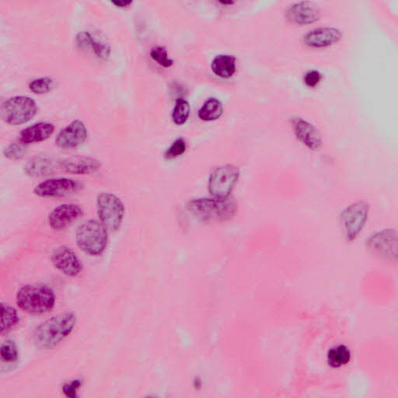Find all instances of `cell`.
<instances>
[{
    "label": "cell",
    "instance_id": "1",
    "mask_svg": "<svg viewBox=\"0 0 398 398\" xmlns=\"http://www.w3.org/2000/svg\"><path fill=\"white\" fill-rule=\"evenodd\" d=\"M187 209L204 222H225L237 215L238 205L234 198H201L191 200Z\"/></svg>",
    "mask_w": 398,
    "mask_h": 398
},
{
    "label": "cell",
    "instance_id": "2",
    "mask_svg": "<svg viewBox=\"0 0 398 398\" xmlns=\"http://www.w3.org/2000/svg\"><path fill=\"white\" fill-rule=\"evenodd\" d=\"M76 323L74 313H64L47 320L34 331L33 337L36 346L41 349L56 347L72 333Z\"/></svg>",
    "mask_w": 398,
    "mask_h": 398
},
{
    "label": "cell",
    "instance_id": "3",
    "mask_svg": "<svg viewBox=\"0 0 398 398\" xmlns=\"http://www.w3.org/2000/svg\"><path fill=\"white\" fill-rule=\"evenodd\" d=\"M16 301L23 312L32 315H42L54 308L56 295L52 289L47 286L29 284L18 291Z\"/></svg>",
    "mask_w": 398,
    "mask_h": 398
},
{
    "label": "cell",
    "instance_id": "4",
    "mask_svg": "<svg viewBox=\"0 0 398 398\" xmlns=\"http://www.w3.org/2000/svg\"><path fill=\"white\" fill-rule=\"evenodd\" d=\"M107 240V229L99 221L87 220L77 228L76 244L81 251L90 256L103 254Z\"/></svg>",
    "mask_w": 398,
    "mask_h": 398
},
{
    "label": "cell",
    "instance_id": "5",
    "mask_svg": "<svg viewBox=\"0 0 398 398\" xmlns=\"http://www.w3.org/2000/svg\"><path fill=\"white\" fill-rule=\"evenodd\" d=\"M38 106L29 96H16L3 102L1 117L10 125H21L31 121L37 114Z\"/></svg>",
    "mask_w": 398,
    "mask_h": 398
},
{
    "label": "cell",
    "instance_id": "6",
    "mask_svg": "<svg viewBox=\"0 0 398 398\" xmlns=\"http://www.w3.org/2000/svg\"><path fill=\"white\" fill-rule=\"evenodd\" d=\"M96 211L100 222L107 231L119 230L124 220L125 206L118 196L112 193H101L96 198Z\"/></svg>",
    "mask_w": 398,
    "mask_h": 398
},
{
    "label": "cell",
    "instance_id": "7",
    "mask_svg": "<svg viewBox=\"0 0 398 398\" xmlns=\"http://www.w3.org/2000/svg\"><path fill=\"white\" fill-rule=\"evenodd\" d=\"M370 213L369 204L359 201L344 209L340 216L342 230L348 242H353L364 230Z\"/></svg>",
    "mask_w": 398,
    "mask_h": 398
},
{
    "label": "cell",
    "instance_id": "8",
    "mask_svg": "<svg viewBox=\"0 0 398 398\" xmlns=\"http://www.w3.org/2000/svg\"><path fill=\"white\" fill-rule=\"evenodd\" d=\"M239 168L231 165L216 167L211 173L208 189L211 196L219 198L231 197L240 178Z\"/></svg>",
    "mask_w": 398,
    "mask_h": 398
},
{
    "label": "cell",
    "instance_id": "9",
    "mask_svg": "<svg viewBox=\"0 0 398 398\" xmlns=\"http://www.w3.org/2000/svg\"><path fill=\"white\" fill-rule=\"evenodd\" d=\"M366 247L373 254L388 261H396L397 257V234L388 229L371 235L366 240Z\"/></svg>",
    "mask_w": 398,
    "mask_h": 398
},
{
    "label": "cell",
    "instance_id": "10",
    "mask_svg": "<svg viewBox=\"0 0 398 398\" xmlns=\"http://www.w3.org/2000/svg\"><path fill=\"white\" fill-rule=\"evenodd\" d=\"M81 189V185L70 178L48 179L36 185L34 193L36 196L45 198H56L69 196Z\"/></svg>",
    "mask_w": 398,
    "mask_h": 398
},
{
    "label": "cell",
    "instance_id": "11",
    "mask_svg": "<svg viewBox=\"0 0 398 398\" xmlns=\"http://www.w3.org/2000/svg\"><path fill=\"white\" fill-rule=\"evenodd\" d=\"M87 129L81 120H74L59 132L56 138V146L63 150L79 148L87 140Z\"/></svg>",
    "mask_w": 398,
    "mask_h": 398
},
{
    "label": "cell",
    "instance_id": "12",
    "mask_svg": "<svg viewBox=\"0 0 398 398\" xmlns=\"http://www.w3.org/2000/svg\"><path fill=\"white\" fill-rule=\"evenodd\" d=\"M83 213V209L75 203H64L54 209L48 216V225L54 231H62L76 222Z\"/></svg>",
    "mask_w": 398,
    "mask_h": 398
},
{
    "label": "cell",
    "instance_id": "13",
    "mask_svg": "<svg viewBox=\"0 0 398 398\" xmlns=\"http://www.w3.org/2000/svg\"><path fill=\"white\" fill-rule=\"evenodd\" d=\"M51 259L54 267L65 275L76 277L83 270V265L79 258L69 247H57L52 252Z\"/></svg>",
    "mask_w": 398,
    "mask_h": 398
},
{
    "label": "cell",
    "instance_id": "14",
    "mask_svg": "<svg viewBox=\"0 0 398 398\" xmlns=\"http://www.w3.org/2000/svg\"><path fill=\"white\" fill-rule=\"evenodd\" d=\"M291 125L295 138L304 147L310 150H317L321 148L322 135L311 123L297 117L292 119Z\"/></svg>",
    "mask_w": 398,
    "mask_h": 398
},
{
    "label": "cell",
    "instance_id": "15",
    "mask_svg": "<svg viewBox=\"0 0 398 398\" xmlns=\"http://www.w3.org/2000/svg\"><path fill=\"white\" fill-rule=\"evenodd\" d=\"M99 160L89 156H76L59 160V171L76 176H87L101 168Z\"/></svg>",
    "mask_w": 398,
    "mask_h": 398
},
{
    "label": "cell",
    "instance_id": "16",
    "mask_svg": "<svg viewBox=\"0 0 398 398\" xmlns=\"http://www.w3.org/2000/svg\"><path fill=\"white\" fill-rule=\"evenodd\" d=\"M24 171L30 177L39 178L52 176L59 171V160L48 155H37L30 159Z\"/></svg>",
    "mask_w": 398,
    "mask_h": 398
},
{
    "label": "cell",
    "instance_id": "17",
    "mask_svg": "<svg viewBox=\"0 0 398 398\" xmlns=\"http://www.w3.org/2000/svg\"><path fill=\"white\" fill-rule=\"evenodd\" d=\"M341 37V32L336 28H317L306 34L304 43L311 48H325L334 45Z\"/></svg>",
    "mask_w": 398,
    "mask_h": 398
},
{
    "label": "cell",
    "instance_id": "18",
    "mask_svg": "<svg viewBox=\"0 0 398 398\" xmlns=\"http://www.w3.org/2000/svg\"><path fill=\"white\" fill-rule=\"evenodd\" d=\"M55 132V125L50 123H39L22 130L19 142L23 145L39 143L50 138Z\"/></svg>",
    "mask_w": 398,
    "mask_h": 398
},
{
    "label": "cell",
    "instance_id": "19",
    "mask_svg": "<svg viewBox=\"0 0 398 398\" xmlns=\"http://www.w3.org/2000/svg\"><path fill=\"white\" fill-rule=\"evenodd\" d=\"M320 17V11L310 3H299L292 6L287 11L289 21L297 24H309L315 22Z\"/></svg>",
    "mask_w": 398,
    "mask_h": 398
},
{
    "label": "cell",
    "instance_id": "20",
    "mask_svg": "<svg viewBox=\"0 0 398 398\" xmlns=\"http://www.w3.org/2000/svg\"><path fill=\"white\" fill-rule=\"evenodd\" d=\"M77 45L83 50H87L94 54L101 59H106L111 54V47L104 42L95 39L87 32H82L77 34L76 37Z\"/></svg>",
    "mask_w": 398,
    "mask_h": 398
},
{
    "label": "cell",
    "instance_id": "21",
    "mask_svg": "<svg viewBox=\"0 0 398 398\" xmlns=\"http://www.w3.org/2000/svg\"><path fill=\"white\" fill-rule=\"evenodd\" d=\"M212 70L216 76L230 78L236 72V59L233 56H217L212 63Z\"/></svg>",
    "mask_w": 398,
    "mask_h": 398
},
{
    "label": "cell",
    "instance_id": "22",
    "mask_svg": "<svg viewBox=\"0 0 398 398\" xmlns=\"http://www.w3.org/2000/svg\"><path fill=\"white\" fill-rule=\"evenodd\" d=\"M351 351L345 345L331 348L327 357L328 364L333 369H339V368L346 366L351 361Z\"/></svg>",
    "mask_w": 398,
    "mask_h": 398
},
{
    "label": "cell",
    "instance_id": "23",
    "mask_svg": "<svg viewBox=\"0 0 398 398\" xmlns=\"http://www.w3.org/2000/svg\"><path fill=\"white\" fill-rule=\"evenodd\" d=\"M223 112V106L218 99L209 98L198 112V117L205 122H213L219 119Z\"/></svg>",
    "mask_w": 398,
    "mask_h": 398
},
{
    "label": "cell",
    "instance_id": "24",
    "mask_svg": "<svg viewBox=\"0 0 398 398\" xmlns=\"http://www.w3.org/2000/svg\"><path fill=\"white\" fill-rule=\"evenodd\" d=\"M19 322V317L14 307L9 304H1V335L10 333Z\"/></svg>",
    "mask_w": 398,
    "mask_h": 398
},
{
    "label": "cell",
    "instance_id": "25",
    "mask_svg": "<svg viewBox=\"0 0 398 398\" xmlns=\"http://www.w3.org/2000/svg\"><path fill=\"white\" fill-rule=\"evenodd\" d=\"M190 112L191 107L189 102L182 98L178 99L172 112L173 123L177 125L185 124L189 118Z\"/></svg>",
    "mask_w": 398,
    "mask_h": 398
},
{
    "label": "cell",
    "instance_id": "26",
    "mask_svg": "<svg viewBox=\"0 0 398 398\" xmlns=\"http://www.w3.org/2000/svg\"><path fill=\"white\" fill-rule=\"evenodd\" d=\"M53 88V81L50 77H41L32 81L29 84V89L35 94H45Z\"/></svg>",
    "mask_w": 398,
    "mask_h": 398
},
{
    "label": "cell",
    "instance_id": "27",
    "mask_svg": "<svg viewBox=\"0 0 398 398\" xmlns=\"http://www.w3.org/2000/svg\"><path fill=\"white\" fill-rule=\"evenodd\" d=\"M28 153L26 145L21 143H13L4 149V156L6 158L11 160H21Z\"/></svg>",
    "mask_w": 398,
    "mask_h": 398
},
{
    "label": "cell",
    "instance_id": "28",
    "mask_svg": "<svg viewBox=\"0 0 398 398\" xmlns=\"http://www.w3.org/2000/svg\"><path fill=\"white\" fill-rule=\"evenodd\" d=\"M150 56L158 63L160 65L165 68L171 67L173 65L174 61L168 57V52L165 47L155 46L150 51Z\"/></svg>",
    "mask_w": 398,
    "mask_h": 398
},
{
    "label": "cell",
    "instance_id": "29",
    "mask_svg": "<svg viewBox=\"0 0 398 398\" xmlns=\"http://www.w3.org/2000/svg\"><path fill=\"white\" fill-rule=\"evenodd\" d=\"M0 355H1V359L5 363H14L18 359V351L14 342L7 341L2 344Z\"/></svg>",
    "mask_w": 398,
    "mask_h": 398
},
{
    "label": "cell",
    "instance_id": "30",
    "mask_svg": "<svg viewBox=\"0 0 398 398\" xmlns=\"http://www.w3.org/2000/svg\"><path fill=\"white\" fill-rule=\"evenodd\" d=\"M186 149L187 143L185 140L182 138H179L167 149L165 154V158L166 160L176 159L178 158V156L184 154Z\"/></svg>",
    "mask_w": 398,
    "mask_h": 398
},
{
    "label": "cell",
    "instance_id": "31",
    "mask_svg": "<svg viewBox=\"0 0 398 398\" xmlns=\"http://www.w3.org/2000/svg\"><path fill=\"white\" fill-rule=\"evenodd\" d=\"M322 80L321 72L317 70H310L306 72L304 77V83L306 86L315 88Z\"/></svg>",
    "mask_w": 398,
    "mask_h": 398
},
{
    "label": "cell",
    "instance_id": "32",
    "mask_svg": "<svg viewBox=\"0 0 398 398\" xmlns=\"http://www.w3.org/2000/svg\"><path fill=\"white\" fill-rule=\"evenodd\" d=\"M82 382L80 379H74L63 385V394L68 397L74 398L76 397L77 391L81 387Z\"/></svg>",
    "mask_w": 398,
    "mask_h": 398
},
{
    "label": "cell",
    "instance_id": "33",
    "mask_svg": "<svg viewBox=\"0 0 398 398\" xmlns=\"http://www.w3.org/2000/svg\"><path fill=\"white\" fill-rule=\"evenodd\" d=\"M113 4L116 5V7L124 8L129 7V5L132 3V1H113Z\"/></svg>",
    "mask_w": 398,
    "mask_h": 398
}]
</instances>
